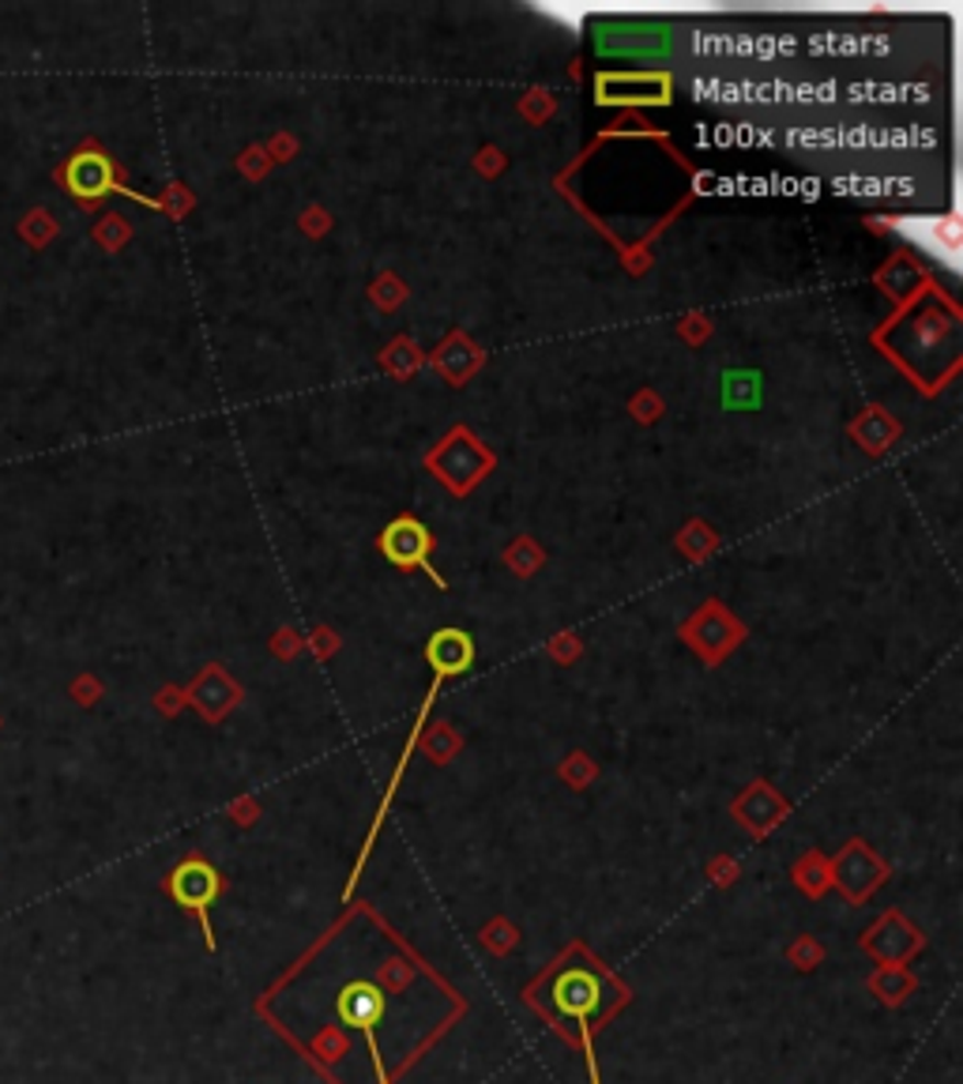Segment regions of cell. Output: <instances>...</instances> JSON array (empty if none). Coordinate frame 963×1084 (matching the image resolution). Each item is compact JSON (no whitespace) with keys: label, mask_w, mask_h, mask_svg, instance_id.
<instances>
[{"label":"cell","mask_w":963,"mask_h":1084,"mask_svg":"<svg viewBox=\"0 0 963 1084\" xmlns=\"http://www.w3.org/2000/svg\"><path fill=\"white\" fill-rule=\"evenodd\" d=\"M163 889L173 896V904L197 915L203 927V941H208V949H215V934H211L208 912H211V904L219 901V893H223V874H219L203 854H189V859H181L178 867L166 874Z\"/></svg>","instance_id":"cell-1"},{"label":"cell","mask_w":963,"mask_h":1084,"mask_svg":"<svg viewBox=\"0 0 963 1084\" xmlns=\"http://www.w3.org/2000/svg\"><path fill=\"white\" fill-rule=\"evenodd\" d=\"M60 185L87 208L99 204L102 197H110V192L121 189L117 166H113V158L99 152V147H83V152H76L68 158L65 170H60Z\"/></svg>","instance_id":"cell-2"},{"label":"cell","mask_w":963,"mask_h":1084,"mask_svg":"<svg viewBox=\"0 0 963 1084\" xmlns=\"http://www.w3.org/2000/svg\"><path fill=\"white\" fill-rule=\"evenodd\" d=\"M862 953H870L877 964H907L918 949H922V934L915 923H907L899 912H888L877 919V927H870L859 938Z\"/></svg>","instance_id":"cell-3"},{"label":"cell","mask_w":963,"mask_h":1084,"mask_svg":"<svg viewBox=\"0 0 963 1084\" xmlns=\"http://www.w3.org/2000/svg\"><path fill=\"white\" fill-rule=\"evenodd\" d=\"M885 878H888V867L877 859V854H870V848H865L862 840H854L851 848L839 854L836 867H832V885L843 889V896L854 907L870 901L873 889H877Z\"/></svg>","instance_id":"cell-4"},{"label":"cell","mask_w":963,"mask_h":1084,"mask_svg":"<svg viewBox=\"0 0 963 1084\" xmlns=\"http://www.w3.org/2000/svg\"><path fill=\"white\" fill-rule=\"evenodd\" d=\"M384 1009H388V994H384V986L373 983V980L347 983L339 991V998H335V1013H339V1020L347 1028H358V1032H366L369 1036V1047H373V1051H377L373 1028H377V1020L384 1017Z\"/></svg>","instance_id":"cell-5"},{"label":"cell","mask_w":963,"mask_h":1084,"mask_svg":"<svg viewBox=\"0 0 963 1084\" xmlns=\"http://www.w3.org/2000/svg\"><path fill=\"white\" fill-rule=\"evenodd\" d=\"M381 550H384V558L392 561V566L418 569V566H426V558L433 550V535H429V527L418 524V519L400 516V519H392V527H384Z\"/></svg>","instance_id":"cell-6"},{"label":"cell","mask_w":963,"mask_h":1084,"mask_svg":"<svg viewBox=\"0 0 963 1084\" xmlns=\"http://www.w3.org/2000/svg\"><path fill=\"white\" fill-rule=\"evenodd\" d=\"M603 1002V983L591 972H564L558 983H553V1006H558L564 1017L572 1020H591Z\"/></svg>","instance_id":"cell-7"},{"label":"cell","mask_w":963,"mask_h":1084,"mask_svg":"<svg viewBox=\"0 0 963 1084\" xmlns=\"http://www.w3.org/2000/svg\"><path fill=\"white\" fill-rule=\"evenodd\" d=\"M426 656L437 674H463L474 663V645L463 629H437L429 637Z\"/></svg>","instance_id":"cell-8"},{"label":"cell","mask_w":963,"mask_h":1084,"mask_svg":"<svg viewBox=\"0 0 963 1084\" xmlns=\"http://www.w3.org/2000/svg\"><path fill=\"white\" fill-rule=\"evenodd\" d=\"M865 986H870L885 1006H904V1002L918 991V980L904 964H881V968H873V975L865 980Z\"/></svg>","instance_id":"cell-9"},{"label":"cell","mask_w":963,"mask_h":1084,"mask_svg":"<svg viewBox=\"0 0 963 1084\" xmlns=\"http://www.w3.org/2000/svg\"><path fill=\"white\" fill-rule=\"evenodd\" d=\"M723 403L727 407H757L761 403V373L753 369H727L723 373Z\"/></svg>","instance_id":"cell-10"},{"label":"cell","mask_w":963,"mask_h":1084,"mask_svg":"<svg viewBox=\"0 0 963 1084\" xmlns=\"http://www.w3.org/2000/svg\"><path fill=\"white\" fill-rule=\"evenodd\" d=\"M794 881H798V889L806 896H825L828 889H832V867H828L820 854H806V859H798V867H794Z\"/></svg>","instance_id":"cell-11"},{"label":"cell","mask_w":963,"mask_h":1084,"mask_svg":"<svg viewBox=\"0 0 963 1084\" xmlns=\"http://www.w3.org/2000/svg\"><path fill=\"white\" fill-rule=\"evenodd\" d=\"M786 957H791V964H794V968L809 972V968H820V964H825V946H820L817 938H809V934H802V938L794 941L791 949H786Z\"/></svg>","instance_id":"cell-12"},{"label":"cell","mask_w":963,"mask_h":1084,"mask_svg":"<svg viewBox=\"0 0 963 1084\" xmlns=\"http://www.w3.org/2000/svg\"><path fill=\"white\" fill-rule=\"evenodd\" d=\"M516 941H519V934H516V927H512V923H505V919H493L490 927L482 930V946L490 949V953H497V957H505L508 949L516 946Z\"/></svg>","instance_id":"cell-13"},{"label":"cell","mask_w":963,"mask_h":1084,"mask_svg":"<svg viewBox=\"0 0 963 1084\" xmlns=\"http://www.w3.org/2000/svg\"><path fill=\"white\" fill-rule=\"evenodd\" d=\"M381 980H384V983H392V980H395V986H403L406 980H411V972H403V968H395V960H388L384 972H381Z\"/></svg>","instance_id":"cell-14"},{"label":"cell","mask_w":963,"mask_h":1084,"mask_svg":"<svg viewBox=\"0 0 963 1084\" xmlns=\"http://www.w3.org/2000/svg\"><path fill=\"white\" fill-rule=\"evenodd\" d=\"M72 697H79L83 704H91L94 697H99V685H94V682H76L72 685Z\"/></svg>","instance_id":"cell-15"},{"label":"cell","mask_w":963,"mask_h":1084,"mask_svg":"<svg viewBox=\"0 0 963 1084\" xmlns=\"http://www.w3.org/2000/svg\"><path fill=\"white\" fill-rule=\"evenodd\" d=\"M715 881H735V867L730 862H715Z\"/></svg>","instance_id":"cell-16"}]
</instances>
